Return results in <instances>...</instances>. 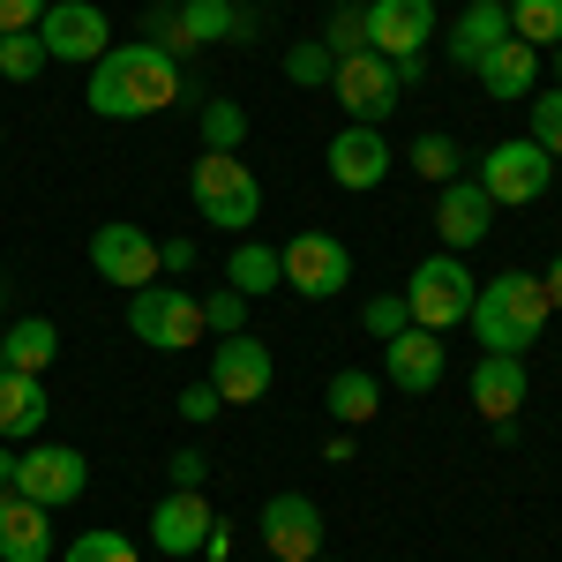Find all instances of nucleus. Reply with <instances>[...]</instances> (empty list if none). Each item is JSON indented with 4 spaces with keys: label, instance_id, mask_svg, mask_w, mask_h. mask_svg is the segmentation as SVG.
<instances>
[{
    "label": "nucleus",
    "instance_id": "nucleus-48",
    "mask_svg": "<svg viewBox=\"0 0 562 562\" xmlns=\"http://www.w3.org/2000/svg\"><path fill=\"white\" fill-rule=\"evenodd\" d=\"M315 562H330V555H315Z\"/></svg>",
    "mask_w": 562,
    "mask_h": 562
},
{
    "label": "nucleus",
    "instance_id": "nucleus-42",
    "mask_svg": "<svg viewBox=\"0 0 562 562\" xmlns=\"http://www.w3.org/2000/svg\"><path fill=\"white\" fill-rule=\"evenodd\" d=\"M540 285H548V307H555V315H562V256L548 262V278H540Z\"/></svg>",
    "mask_w": 562,
    "mask_h": 562
},
{
    "label": "nucleus",
    "instance_id": "nucleus-17",
    "mask_svg": "<svg viewBox=\"0 0 562 562\" xmlns=\"http://www.w3.org/2000/svg\"><path fill=\"white\" fill-rule=\"evenodd\" d=\"M211 503H203V487H173L158 510H150V548L158 555H203V540H211Z\"/></svg>",
    "mask_w": 562,
    "mask_h": 562
},
{
    "label": "nucleus",
    "instance_id": "nucleus-24",
    "mask_svg": "<svg viewBox=\"0 0 562 562\" xmlns=\"http://www.w3.org/2000/svg\"><path fill=\"white\" fill-rule=\"evenodd\" d=\"M45 428V375L0 368V442H31Z\"/></svg>",
    "mask_w": 562,
    "mask_h": 562
},
{
    "label": "nucleus",
    "instance_id": "nucleus-1",
    "mask_svg": "<svg viewBox=\"0 0 562 562\" xmlns=\"http://www.w3.org/2000/svg\"><path fill=\"white\" fill-rule=\"evenodd\" d=\"M180 98V60L166 45H105L90 60V113L98 121H150Z\"/></svg>",
    "mask_w": 562,
    "mask_h": 562
},
{
    "label": "nucleus",
    "instance_id": "nucleus-37",
    "mask_svg": "<svg viewBox=\"0 0 562 562\" xmlns=\"http://www.w3.org/2000/svg\"><path fill=\"white\" fill-rule=\"evenodd\" d=\"M532 143L562 158V90H532Z\"/></svg>",
    "mask_w": 562,
    "mask_h": 562
},
{
    "label": "nucleus",
    "instance_id": "nucleus-2",
    "mask_svg": "<svg viewBox=\"0 0 562 562\" xmlns=\"http://www.w3.org/2000/svg\"><path fill=\"white\" fill-rule=\"evenodd\" d=\"M548 315H555V307H548V285H540L532 270H503V278H487L473 293V315H465V323L480 330L487 352H518L525 360V352L540 346Z\"/></svg>",
    "mask_w": 562,
    "mask_h": 562
},
{
    "label": "nucleus",
    "instance_id": "nucleus-33",
    "mask_svg": "<svg viewBox=\"0 0 562 562\" xmlns=\"http://www.w3.org/2000/svg\"><path fill=\"white\" fill-rule=\"evenodd\" d=\"M60 562H143V555H135V540H121V532H105V525H98V532H76Z\"/></svg>",
    "mask_w": 562,
    "mask_h": 562
},
{
    "label": "nucleus",
    "instance_id": "nucleus-19",
    "mask_svg": "<svg viewBox=\"0 0 562 562\" xmlns=\"http://www.w3.org/2000/svg\"><path fill=\"white\" fill-rule=\"evenodd\" d=\"M256 15H240L233 0H180L173 8V31H166V53H203V45H225V38H248Z\"/></svg>",
    "mask_w": 562,
    "mask_h": 562
},
{
    "label": "nucleus",
    "instance_id": "nucleus-47",
    "mask_svg": "<svg viewBox=\"0 0 562 562\" xmlns=\"http://www.w3.org/2000/svg\"><path fill=\"white\" fill-rule=\"evenodd\" d=\"M262 562H278V555H262Z\"/></svg>",
    "mask_w": 562,
    "mask_h": 562
},
{
    "label": "nucleus",
    "instance_id": "nucleus-15",
    "mask_svg": "<svg viewBox=\"0 0 562 562\" xmlns=\"http://www.w3.org/2000/svg\"><path fill=\"white\" fill-rule=\"evenodd\" d=\"M435 38V0H368V53L413 60Z\"/></svg>",
    "mask_w": 562,
    "mask_h": 562
},
{
    "label": "nucleus",
    "instance_id": "nucleus-27",
    "mask_svg": "<svg viewBox=\"0 0 562 562\" xmlns=\"http://www.w3.org/2000/svg\"><path fill=\"white\" fill-rule=\"evenodd\" d=\"M225 285H233V293H248V301H262V293H278V285H285V262H278L270 240H240L233 262H225Z\"/></svg>",
    "mask_w": 562,
    "mask_h": 562
},
{
    "label": "nucleus",
    "instance_id": "nucleus-22",
    "mask_svg": "<svg viewBox=\"0 0 562 562\" xmlns=\"http://www.w3.org/2000/svg\"><path fill=\"white\" fill-rule=\"evenodd\" d=\"M473 405H480V420H518V405H525V360L518 352H480Z\"/></svg>",
    "mask_w": 562,
    "mask_h": 562
},
{
    "label": "nucleus",
    "instance_id": "nucleus-28",
    "mask_svg": "<svg viewBox=\"0 0 562 562\" xmlns=\"http://www.w3.org/2000/svg\"><path fill=\"white\" fill-rule=\"evenodd\" d=\"M503 8H510V38L562 45V0H503Z\"/></svg>",
    "mask_w": 562,
    "mask_h": 562
},
{
    "label": "nucleus",
    "instance_id": "nucleus-43",
    "mask_svg": "<svg viewBox=\"0 0 562 562\" xmlns=\"http://www.w3.org/2000/svg\"><path fill=\"white\" fill-rule=\"evenodd\" d=\"M15 480V442H0V487Z\"/></svg>",
    "mask_w": 562,
    "mask_h": 562
},
{
    "label": "nucleus",
    "instance_id": "nucleus-14",
    "mask_svg": "<svg viewBox=\"0 0 562 562\" xmlns=\"http://www.w3.org/2000/svg\"><path fill=\"white\" fill-rule=\"evenodd\" d=\"M270 375H278V368H270V346H256V338L240 330V338H217L203 383H211L225 405H256L262 390H270Z\"/></svg>",
    "mask_w": 562,
    "mask_h": 562
},
{
    "label": "nucleus",
    "instance_id": "nucleus-3",
    "mask_svg": "<svg viewBox=\"0 0 562 562\" xmlns=\"http://www.w3.org/2000/svg\"><path fill=\"white\" fill-rule=\"evenodd\" d=\"M188 195H195V211L211 217V225L240 233V240H248V225L262 217V180L240 166V150H203L195 173H188Z\"/></svg>",
    "mask_w": 562,
    "mask_h": 562
},
{
    "label": "nucleus",
    "instance_id": "nucleus-41",
    "mask_svg": "<svg viewBox=\"0 0 562 562\" xmlns=\"http://www.w3.org/2000/svg\"><path fill=\"white\" fill-rule=\"evenodd\" d=\"M158 270H173V278H188V270H195V240H158Z\"/></svg>",
    "mask_w": 562,
    "mask_h": 562
},
{
    "label": "nucleus",
    "instance_id": "nucleus-40",
    "mask_svg": "<svg viewBox=\"0 0 562 562\" xmlns=\"http://www.w3.org/2000/svg\"><path fill=\"white\" fill-rule=\"evenodd\" d=\"M166 473H173V487H203V480H211V458H203V450H173Z\"/></svg>",
    "mask_w": 562,
    "mask_h": 562
},
{
    "label": "nucleus",
    "instance_id": "nucleus-45",
    "mask_svg": "<svg viewBox=\"0 0 562 562\" xmlns=\"http://www.w3.org/2000/svg\"><path fill=\"white\" fill-rule=\"evenodd\" d=\"M0 503H8V487H0Z\"/></svg>",
    "mask_w": 562,
    "mask_h": 562
},
{
    "label": "nucleus",
    "instance_id": "nucleus-16",
    "mask_svg": "<svg viewBox=\"0 0 562 562\" xmlns=\"http://www.w3.org/2000/svg\"><path fill=\"white\" fill-rule=\"evenodd\" d=\"M442 368H450V352H442V338L420 330V323H413V330H397V338L383 346V383L405 390V397H428V390L442 383Z\"/></svg>",
    "mask_w": 562,
    "mask_h": 562
},
{
    "label": "nucleus",
    "instance_id": "nucleus-11",
    "mask_svg": "<svg viewBox=\"0 0 562 562\" xmlns=\"http://www.w3.org/2000/svg\"><path fill=\"white\" fill-rule=\"evenodd\" d=\"M90 270H98L105 285L143 293V285H158V240H150L143 225H98V233H90Z\"/></svg>",
    "mask_w": 562,
    "mask_h": 562
},
{
    "label": "nucleus",
    "instance_id": "nucleus-26",
    "mask_svg": "<svg viewBox=\"0 0 562 562\" xmlns=\"http://www.w3.org/2000/svg\"><path fill=\"white\" fill-rule=\"evenodd\" d=\"M323 405H330V420H338V428H368V420L383 413V383H375L368 368H338L330 390H323Z\"/></svg>",
    "mask_w": 562,
    "mask_h": 562
},
{
    "label": "nucleus",
    "instance_id": "nucleus-12",
    "mask_svg": "<svg viewBox=\"0 0 562 562\" xmlns=\"http://www.w3.org/2000/svg\"><path fill=\"white\" fill-rule=\"evenodd\" d=\"M323 166H330V180L346 188V195H368V188H383L390 180V143L383 128H360V121H346V128L330 135V150H323Z\"/></svg>",
    "mask_w": 562,
    "mask_h": 562
},
{
    "label": "nucleus",
    "instance_id": "nucleus-30",
    "mask_svg": "<svg viewBox=\"0 0 562 562\" xmlns=\"http://www.w3.org/2000/svg\"><path fill=\"white\" fill-rule=\"evenodd\" d=\"M278 68H285V83L315 90V83H330V76H338V53H330L323 38H301V45H285V60H278Z\"/></svg>",
    "mask_w": 562,
    "mask_h": 562
},
{
    "label": "nucleus",
    "instance_id": "nucleus-4",
    "mask_svg": "<svg viewBox=\"0 0 562 562\" xmlns=\"http://www.w3.org/2000/svg\"><path fill=\"white\" fill-rule=\"evenodd\" d=\"M473 293H480L473 270L442 248V256H428L413 278H405V315H413L420 330H435V338H442V330H458V323L473 315Z\"/></svg>",
    "mask_w": 562,
    "mask_h": 562
},
{
    "label": "nucleus",
    "instance_id": "nucleus-35",
    "mask_svg": "<svg viewBox=\"0 0 562 562\" xmlns=\"http://www.w3.org/2000/svg\"><path fill=\"white\" fill-rule=\"evenodd\" d=\"M323 45L346 60V53H368V8L360 0H346V8H330V31H323Z\"/></svg>",
    "mask_w": 562,
    "mask_h": 562
},
{
    "label": "nucleus",
    "instance_id": "nucleus-21",
    "mask_svg": "<svg viewBox=\"0 0 562 562\" xmlns=\"http://www.w3.org/2000/svg\"><path fill=\"white\" fill-rule=\"evenodd\" d=\"M0 562H53V510L23 503L15 487L0 503Z\"/></svg>",
    "mask_w": 562,
    "mask_h": 562
},
{
    "label": "nucleus",
    "instance_id": "nucleus-7",
    "mask_svg": "<svg viewBox=\"0 0 562 562\" xmlns=\"http://www.w3.org/2000/svg\"><path fill=\"white\" fill-rule=\"evenodd\" d=\"M23 503H38V510H60V503H76L90 487V458L83 450H68V442H38V450H23L15 458V480H8Z\"/></svg>",
    "mask_w": 562,
    "mask_h": 562
},
{
    "label": "nucleus",
    "instance_id": "nucleus-13",
    "mask_svg": "<svg viewBox=\"0 0 562 562\" xmlns=\"http://www.w3.org/2000/svg\"><path fill=\"white\" fill-rule=\"evenodd\" d=\"M256 525H262V548H270L278 562H315L323 555V510H315L307 495H293V487L270 495Z\"/></svg>",
    "mask_w": 562,
    "mask_h": 562
},
{
    "label": "nucleus",
    "instance_id": "nucleus-25",
    "mask_svg": "<svg viewBox=\"0 0 562 562\" xmlns=\"http://www.w3.org/2000/svg\"><path fill=\"white\" fill-rule=\"evenodd\" d=\"M53 360H60V330H53L45 315H23V323L0 330V368H15V375H45Z\"/></svg>",
    "mask_w": 562,
    "mask_h": 562
},
{
    "label": "nucleus",
    "instance_id": "nucleus-34",
    "mask_svg": "<svg viewBox=\"0 0 562 562\" xmlns=\"http://www.w3.org/2000/svg\"><path fill=\"white\" fill-rule=\"evenodd\" d=\"M360 330H368L375 346H390L397 330H413V315H405V293H375V301L360 307Z\"/></svg>",
    "mask_w": 562,
    "mask_h": 562
},
{
    "label": "nucleus",
    "instance_id": "nucleus-31",
    "mask_svg": "<svg viewBox=\"0 0 562 562\" xmlns=\"http://www.w3.org/2000/svg\"><path fill=\"white\" fill-rule=\"evenodd\" d=\"M240 143H248V105L211 98L203 105V150H240Z\"/></svg>",
    "mask_w": 562,
    "mask_h": 562
},
{
    "label": "nucleus",
    "instance_id": "nucleus-46",
    "mask_svg": "<svg viewBox=\"0 0 562 562\" xmlns=\"http://www.w3.org/2000/svg\"><path fill=\"white\" fill-rule=\"evenodd\" d=\"M0 301H8V285H0Z\"/></svg>",
    "mask_w": 562,
    "mask_h": 562
},
{
    "label": "nucleus",
    "instance_id": "nucleus-23",
    "mask_svg": "<svg viewBox=\"0 0 562 562\" xmlns=\"http://www.w3.org/2000/svg\"><path fill=\"white\" fill-rule=\"evenodd\" d=\"M503 38H510V8H503V0H473V8L450 23V60L473 76V68H480V60H487Z\"/></svg>",
    "mask_w": 562,
    "mask_h": 562
},
{
    "label": "nucleus",
    "instance_id": "nucleus-32",
    "mask_svg": "<svg viewBox=\"0 0 562 562\" xmlns=\"http://www.w3.org/2000/svg\"><path fill=\"white\" fill-rule=\"evenodd\" d=\"M413 166H420V180H435V188H442V180H458V166H465V150H458V143H450V135H413Z\"/></svg>",
    "mask_w": 562,
    "mask_h": 562
},
{
    "label": "nucleus",
    "instance_id": "nucleus-18",
    "mask_svg": "<svg viewBox=\"0 0 562 562\" xmlns=\"http://www.w3.org/2000/svg\"><path fill=\"white\" fill-rule=\"evenodd\" d=\"M435 233H442V248H450V256H465V248H480V240L495 233V203L480 195V180H442Z\"/></svg>",
    "mask_w": 562,
    "mask_h": 562
},
{
    "label": "nucleus",
    "instance_id": "nucleus-44",
    "mask_svg": "<svg viewBox=\"0 0 562 562\" xmlns=\"http://www.w3.org/2000/svg\"><path fill=\"white\" fill-rule=\"evenodd\" d=\"M555 90H562V45H555Z\"/></svg>",
    "mask_w": 562,
    "mask_h": 562
},
{
    "label": "nucleus",
    "instance_id": "nucleus-9",
    "mask_svg": "<svg viewBox=\"0 0 562 562\" xmlns=\"http://www.w3.org/2000/svg\"><path fill=\"white\" fill-rule=\"evenodd\" d=\"M38 45H45V60H98L105 45H113V23H105V8L98 0H53L38 15Z\"/></svg>",
    "mask_w": 562,
    "mask_h": 562
},
{
    "label": "nucleus",
    "instance_id": "nucleus-10",
    "mask_svg": "<svg viewBox=\"0 0 562 562\" xmlns=\"http://www.w3.org/2000/svg\"><path fill=\"white\" fill-rule=\"evenodd\" d=\"M330 90H338V105H346L360 128H383L390 113H397V68H390L383 53H346Z\"/></svg>",
    "mask_w": 562,
    "mask_h": 562
},
{
    "label": "nucleus",
    "instance_id": "nucleus-38",
    "mask_svg": "<svg viewBox=\"0 0 562 562\" xmlns=\"http://www.w3.org/2000/svg\"><path fill=\"white\" fill-rule=\"evenodd\" d=\"M217 413H225V397H217L211 383H188V390H180V420H195V428H211Z\"/></svg>",
    "mask_w": 562,
    "mask_h": 562
},
{
    "label": "nucleus",
    "instance_id": "nucleus-5",
    "mask_svg": "<svg viewBox=\"0 0 562 562\" xmlns=\"http://www.w3.org/2000/svg\"><path fill=\"white\" fill-rule=\"evenodd\" d=\"M480 195L503 211V203H540L548 188H555V158L532 143V135H510V143H495L487 158H480Z\"/></svg>",
    "mask_w": 562,
    "mask_h": 562
},
{
    "label": "nucleus",
    "instance_id": "nucleus-29",
    "mask_svg": "<svg viewBox=\"0 0 562 562\" xmlns=\"http://www.w3.org/2000/svg\"><path fill=\"white\" fill-rule=\"evenodd\" d=\"M45 68H53V60H45L38 31H0V76H8V83H38Z\"/></svg>",
    "mask_w": 562,
    "mask_h": 562
},
{
    "label": "nucleus",
    "instance_id": "nucleus-36",
    "mask_svg": "<svg viewBox=\"0 0 562 562\" xmlns=\"http://www.w3.org/2000/svg\"><path fill=\"white\" fill-rule=\"evenodd\" d=\"M203 330H217V338H240V330H248V293L217 285L211 301H203Z\"/></svg>",
    "mask_w": 562,
    "mask_h": 562
},
{
    "label": "nucleus",
    "instance_id": "nucleus-20",
    "mask_svg": "<svg viewBox=\"0 0 562 562\" xmlns=\"http://www.w3.org/2000/svg\"><path fill=\"white\" fill-rule=\"evenodd\" d=\"M480 90L495 98V105H525L532 90H540V45H525V38H503L487 60L473 68Z\"/></svg>",
    "mask_w": 562,
    "mask_h": 562
},
{
    "label": "nucleus",
    "instance_id": "nucleus-39",
    "mask_svg": "<svg viewBox=\"0 0 562 562\" xmlns=\"http://www.w3.org/2000/svg\"><path fill=\"white\" fill-rule=\"evenodd\" d=\"M53 0H0V31H38V15Z\"/></svg>",
    "mask_w": 562,
    "mask_h": 562
},
{
    "label": "nucleus",
    "instance_id": "nucleus-6",
    "mask_svg": "<svg viewBox=\"0 0 562 562\" xmlns=\"http://www.w3.org/2000/svg\"><path fill=\"white\" fill-rule=\"evenodd\" d=\"M128 330L150 352H188L203 338V301L188 285H143V293H128Z\"/></svg>",
    "mask_w": 562,
    "mask_h": 562
},
{
    "label": "nucleus",
    "instance_id": "nucleus-8",
    "mask_svg": "<svg viewBox=\"0 0 562 562\" xmlns=\"http://www.w3.org/2000/svg\"><path fill=\"white\" fill-rule=\"evenodd\" d=\"M278 262H285V285H293L301 301H338L352 285V248L338 233H301V240L278 248Z\"/></svg>",
    "mask_w": 562,
    "mask_h": 562
}]
</instances>
